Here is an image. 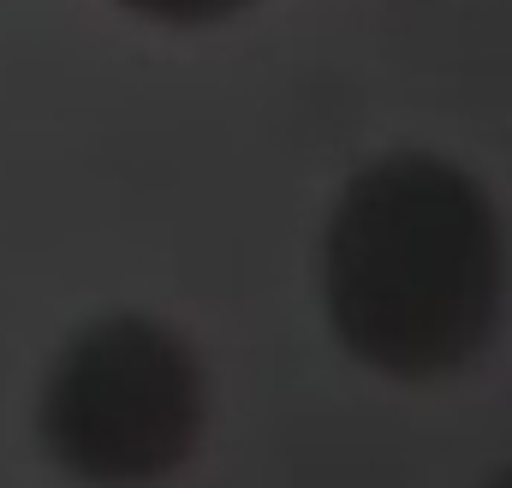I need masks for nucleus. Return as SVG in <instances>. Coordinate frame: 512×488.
I'll list each match as a JSON object with an SVG mask.
<instances>
[{
	"label": "nucleus",
	"mask_w": 512,
	"mask_h": 488,
	"mask_svg": "<svg viewBox=\"0 0 512 488\" xmlns=\"http://www.w3.org/2000/svg\"><path fill=\"white\" fill-rule=\"evenodd\" d=\"M322 292L358 364L399 381L453 375L501 328V215L465 167L387 155L346 185L328 221Z\"/></svg>",
	"instance_id": "1"
},
{
	"label": "nucleus",
	"mask_w": 512,
	"mask_h": 488,
	"mask_svg": "<svg viewBox=\"0 0 512 488\" xmlns=\"http://www.w3.org/2000/svg\"><path fill=\"white\" fill-rule=\"evenodd\" d=\"M209 417L203 369L191 346L143 316H108L84 328L42 387L48 453L108 488H143L173 477Z\"/></svg>",
	"instance_id": "2"
},
{
	"label": "nucleus",
	"mask_w": 512,
	"mask_h": 488,
	"mask_svg": "<svg viewBox=\"0 0 512 488\" xmlns=\"http://www.w3.org/2000/svg\"><path fill=\"white\" fill-rule=\"evenodd\" d=\"M126 6L143 18H161V24H215V18L239 12L245 0H126Z\"/></svg>",
	"instance_id": "3"
},
{
	"label": "nucleus",
	"mask_w": 512,
	"mask_h": 488,
	"mask_svg": "<svg viewBox=\"0 0 512 488\" xmlns=\"http://www.w3.org/2000/svg\"><path fill=\"white\" fill-rule=\"evenodd\" d=\"M489 488H512V471H501V477H495V483H489Z\"/></svg>",
	"instance_id": "4"
}]
</instances>
